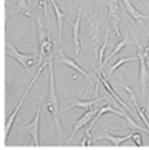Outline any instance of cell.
I'll return each mask as SVG.
<instances>
[{
	"label": "cell",
	"instance_id": "obj_1",
	"mask_svg": "<svg viewBox=\"0 0 149 150\" xmlns=\"http://www.w3.org/2000/svg\"><path fill=\"white\" fill-rule=\"evenodd\" d=\"M47 67H49V97L45 102L46 110L52 115L55 125H56V130L59 139L62 137V123H60V107H59V99H57V93H56V84H55V70H53V56L50 54L47 57Z\"/></svg>",
	"mask_w": 149,
	"mask_h": 150
},
{
	"label": "cell",
	"instance_id": "obj_2",
	"mask_svg": "<svg viewBox=\"0 0 149 150\" xmlns=\"http://www.w3.org/2000/svg\"><path fill=\"white\" fill-rule=\"evenodd\" d=\"M133 37V43L136 46V56L139 62V87H140V99L142 103H145L146 100V89H148V79H149V70H148V60H146V53L142 45L139 43L138 37L132 33Z\"/></svg>",
	"mask_w": 149,
	"mask_h": 150
},
{
	"label": "cell",
	"instance_id": "obj_3",
	"mask_svg": "<svg viewBox=\"0 0 149 150\" xmlns=\"http://www.w3.org/2000/svg\"><path fill=\"white\" fill-rule=\"evenodd\" d=\"M47 90V84L43 87V92L40 94V100H39V106H37V110H36V115H34L33 120L29 123V125H24V127H20L19 132H24V133H29L33 142L32 144L33 146H39L40 144V140H39V129H40V115H42V106L45 104V93Z\"/></svg>",
	"mask_w": 149,
	"mask_h": 150
},
{
	"label": "cell",
	"instance_id": "obj_4",
	"mask_svg": "<svg viewBox=\"0 0 149 150\" xmlns=\"http://www.w3.org/2000/svg\"><path fill=\"white\" fill-rule=\"evenodd\" d=\"M49 64V62H45L43 64H40L39 67H37V71H36V74H33V79L30 80V83L27 84V87H26V90H24V93L22 94V97H20V100L17 102V104H16V107H14V110L11 112V115L9 116V119H7V122H6V129H4V132H6V137L9 136V132H10L11 126H13V122H14V119H16V116H17V113H19V110L22 109L23 103H24V100H26V97H27V94H29V92H30V89H32V86H33L34 83H37V79L40 77V74H42V71H43V69H45L46 66Z\"/></svg>",
	"mask_w": 149,
	"mask_h": 150
},
{
	"label": "cell",
	"instance_id": "obj_5",
	"mask_svg": "<svg viewBox=\"0 0 149 150\" xmlns=\"http://www.w3.org/2000/svg\"><path fill=\"white\" fill-rule=\"evenodd\" d=\"M6 53H7V56L11 59H14L16 62H19L20 64H22L23 67L26 69L27 73H30V67L34 66L36 63H37V54H24V53H20L16 46H14V43L10 42V40H7V46H6Z\"/></svg>",
	"mask_w": 149,
	"mask_h": 150
},
{
	"label": "cell",
	"instance_id": "obj_6",
	"mask_svg": "<svg viewBox=\"0 0 149 150\" xmlns=\"http://www.w3.org/2000/svg\"><path fill=\"white\" fill-rule=\"evenodd\" d=\"M108 14H109V23L112 24L116 37L122 39V33L119 30V20H120V4L119 0H108Z\"/></svg>",
	"mask_w": 149,
	"mask_h": 150
},
{
	"label": "cell",
	"instance_id": "obj_7",
	"mask_svg": "<svg viewBox=\"0 0 149 150\" xmlns=\"http://www.w3.org/2000/svg\"><path fill=\"white\" fill-rule=\"evenodd\" d=\"M57 53L60 54V59H59V63H60V64H65V66H68V67H70V69L76 70L78 73H80V74L88 80V89H86V92H85V96H86V94L89 93L88 90H89V87H91V84H92V76L89 74V73H86V71L83 70V67H80L79 64H78V63H76L72 57H68V56L65 54V52H63V49H62V47H59V49H57Z\"/></svg>",
	"mask_w": 149,
	"mask_h": 150
},
{
	"label": "cell",
	"instance_id": "obj_8",
	"mask_svg": "<svg viewBox=\"0 0 149 150\" xmlns=\"http://www.w3.org/2000/svg\"><path fill=\"white\" fill-rule=\"evenodd\" d=\"M96 113H98V110L92 107V109H89L85 115H82V117H80V119H78L76 122H73V123H72V125H73V130H72V133H70V136H69L68 142H66V144H68V146L70 144V142L73 140V137L76 136V133L79 132L80 129L83 130V129H85V126H86V125H89L92 120H93V117L96 116Z\"/></svg>",
	"mask_w": 149,
	"mask_h": 150
},
{
	"label": "cell",
	"instance_id": "obj_9",
	"mask_svg": "<svg viewBox=\"0 0 149 150\" xmlns=\"http://www.w3.org/2000/svg\"><path fill=\"white\" fill-rule=\"evenodd\" d=\"M111 129H112V127H106L102 133H99L95 139H92V140H93V143H96V142H99V140H108L112 146H120L123 142L129 140V139H132V136H133V132L128 133V134H125V136H113V134H111V133H109V132H111Z\"/></svg>",
	"mask_w": 149,
	"mask_h": 150
},
{
	"label": "cell",
	"instance_id": "obj_10",
	"mask_svg": "<svg viewBox=\"0 0 149 150\" xmlns=\"http://www.w3.org/2000/svg\"><path fill=\"white\" fill-rule=\"evenodd\" d=\"M80 19H82V4L79 6V12L76 16V20L72 23V39H73V46H75V53H80V46H83L80 40Z\"/></svg>",
	"mask_w": 149,
	"mask_h": 150
},
{
	"label": "cell",
	"instance_id": "obj_11",
	"mask_svg": "<svg viewBox=\"0 0 149 150\" xmlns=\"http://www.w3.org/2000/svg\"><path fill=\"white\" fill-rule=\"evenodd\" d=\"M106 100H109V99H106V97H95V99H92V100H78V99H72L69 104L66 107H63V110H68V109H73V107H80V109H92L93 106L96 103H101V102H106Z\"/></svg>",
	"mask_w": 149,
	"mask_h": 150
},
{
	"label": "cell",
	"instance_id": "obj_12",
	"mask_svg": "<svg viewBox=\"0 0 149 150\" xmlns=\"http://www.w3.org/2000/svg\"><path fill=\"white\" fill-rule=\"evenodd\" d=\"M52 49H53V42H52V37L50 35L46 37L42 43H39V53H37V66L43 64L46 57H49L52 54Z\"/></svg>",
	"mask_w": 149,
	"mask_h": 150
},
{
	"label": "cell",
	"instance_id": "obj_13",
	"mask_svg": "<svg viewBox=\"0 0 149 150\" xmlns=\"http://www.w3.org/2000/svg\"><path fill=\"white\" fill-rule=\"evenodd\" d=\"M50 3H52V6H53V10H55V14H56V20H57V33H59V45L62 47L63 45V35H62V30H63V20L65 19H68L69 23H70V17H69L68 14L65 12H62L60 9H59V6H57L56 0H50Z\"/></svg>",
	"mask_w": 149,
	"mask_h": 150
},
{
	"label": "cell",
	"instance_id": "obj_14",
	"mask_svg": "<svg viewBox=\"0 0 149 150\" xmlns=\"http://www.w3.org/2000/svg\"><path fill=\"white\" fill-rule=\"evenodd\" d=\"M119 84L123 87L126 90V93L130 96V99H132V103H133V106H135V109H136V112H138V116L140 117V120L145 123V127H148L149 129V120L146 119V116H145V112H143V109L139 106V103H138V100H136V94H135V90L132 89V87H129V86H126L123 81H119Z\"/></svg>",
	"mask_w": 149,
	"mask_h": 150
},
{
	"label": "cell",
	"instance_id": "obj_15",
	"mask_svg": "<svg viewBox=\"0 0 149 150\" xmlns=\"http://www.w3.org/2000/svg\"><path fill=\"white\" fill-rule=\"evenodd\" d=\"M120 1L123 3V6H125V9L128 10V13L130 14V17H132L135 22H138V23L140 24V27H142V29H143V30H145V32L149 35V30L146 29V26L142 23V20H143L145 17H148V16H146V14H142L139 10H136V9L133 7V4L130 3V0H120Z\"/></svg>",
	"mask_w": 149,
	"mask_h": 150
},
{
	"label": "cell",
	"instance_id": "obj_16",
	"mask_svg": "<svg viewBox=\"0 0 149 150\" xmlns=\"http://www.w3.org/2000/svg\"><path fill=\"white\" fill-rule=\"evenodd\" d=\"M11 12L14 13V14L27 16V17H30V19H33V20H37V17H39V14H34V13L32 12L30 4H29L27 0H17V3H16V6L11 9Z\"/></svg>",
	"mask_w": 149,
	"mask_h": 150
},
{
	"label": "cell",
	"instance_id": "obj_17",
	"mask_svg": "<svg viewBox=\"0 0 149 150\" xmlns=\"http://www.w3.org/2000/svg\"><path fill=\"white\" fill-rule=\"evenodd\" d=\"M129 43H130V39H129V35H128V32H126V33H125V37H122V39H120V40H119V42L116 43V46H115V49L112 50V53H111V54H109L108 57L103 60V64H102V67H101V69H102V70L105 69V64H106V63H108V62H109L111 59L113 57L115 54H118V53H119V52H120V50H122L123 47L128 46Z\"/></svg>",
	"mask_w": 149,
	"mask_h": 150
},
{
	"label": "cell",
	"instance_id": "obj_18",
	"mask_svg": "<svg viewBox=\"0 0 149 150\" xmlns=\"http://www.w3.org/2000/svg\"><path fill=\"white\" fill-rule=\"evenodd\" d=\"M138 60V56H129V57H120L115 64H112L111 67H109V70H108V74H112V73H115V70H118L122 64H125V63H128V62H136Z\"/></svg>",
	"mask_w": 149,
	"mask_h": 150
},
{
	"label": "cell",
	"instance_id": "obj_19",
	"mask_svg": "<svg viewBox=\"0 0 149 150\" xmlns=\"http://www.w3.org/2000/svg\"><path fill=\"white\" fill-rule=\"evenodd\" d=\"M108 40H109V26L106 27V30H105V42H103V45L101 46L99 49V52H98V62H99V69L102 67L103 64V54H105V50H106V47H108Z\"/></svg>",
	"mask_w": 149,
	"mask_h": 150
},
{
	"label": "cell",
	"instance_id": "obj_20",
	"mask_svg": "<svg viewBox=\"0 0 149 150\" xmlns=\"http://www.w3.org/2000/svg\"><path fill=\"white\" fill-rule=\"evenodd\" d=\"M39 10L43 13V19L47 17V0H40L39 3Z\"/></svg>",
	"mask_w": 149,
	"mask_h": 150
},
{
	"label": "cell",
	"instance_id": "obj_21",
	"mask_svg": "<svg viewBox=\"0 0 149 150\" xmlns=\"http://www.w3.org/2000/svg\"><path fill=\"white\" fill-rule=\"evenodd\" d=\"M132 139H133V142H135L136 146H142V144H143V142H142V139H140V134H139V133H133Z\"/></svg>",
	"mask_w": 149,
	"mask_h": 150
},
{
	"label": "cell",
	"instance_id": "obj_22",
	"mask_svg": "<svg viewBox=\"0 0 149 150\" xmlns=\"http://www.w3.org/2000/svg\"><path fill=\"white\" fill-rule=\"evenodd\" d=\"M145 53H146V60L149 62V40H148V46L145 47Z\"/></svg>",
	"mask_w": 149,
	"mask_h": 150
},
{
	"label": "cell",
	"instance_id": "obj_23",
	"mask_svg": "<svg viewBox=\"0 0 149 150\" xmlns=\"http://www.w3.org/2000/svg\"><path fill=\"white\" fill-rule=\"evenodd\" d=\"M142 1H143V4H145V6H149V4H148V1H146V0H142Z\"/></svg>",
	"mask_w": 149,
	"mask_h": 150
},
{
	"label": "cell",
	"instance_id": "obj_24",
	"mask_svg": "<svg viewBox=\"0 0 149 150\" xmlns=\"http://www.w3.org/2000/svg\"><path fill=\"white\" fill-rule=\"evenodd\" d=\"M27 1H29V4H30V3H32V0H27Z\"/></svg>",
	"mask_w": 149,
	"mask_h": 150
}]
</instances>
